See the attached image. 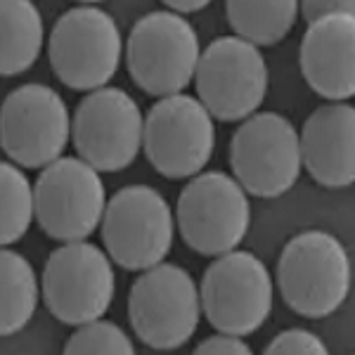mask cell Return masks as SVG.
<instances>
[{
	"label": "cell",
	"instance_id": "1",
	"mask_svg": "<svg viewBox=\"0 0 355 355\" xmlns=\"http://www.w3.org/2000/svg\"><path fill=\"white\" fill-rule=\"evenodd\" d=\"M353 268L341 239L306 230L284 244L277 259V289L294 313L322 320L348 299Z\"/></svg>",
	"mask_w": 355,
	"mask_h": 355
},
{
	"label": "cell",
	"instance_id": "2",
	"mask_svg": "<svg viewBox=\"0 0 355 355\" xmlns=\"http://www.w3.org/2000/svg\"><path fill=\"white\" fill-rule=\"evenodd\" d=\"M199 36L173 10H157L135 21L125 41V67L140 90L152 97L175 95L194 78Z\"/></svg>",
	"mask_w": 355,
	"mask_h": 355
},
{
	"label": "cell",
	"instance_id": "3",
	"mask_svg": "<svg viewBox=\"0 0 355 355\" xmlns=\"http://www.w3.org/2000/svg\"><path fill=\"white\" fill-rule=\"evenodd\" d=\"M202 318L199 287L173 263L142 270L128 291V320L135 336L157 351H173L194 336Z\"/></svg>",
	"mask_w": 355,
	"mask_h": 355
},
{
	"label": "cell",
	"instance_id": "4",
	"mask_svg": "<svg viewBox=\"0 0 355 355\" xmlns=\"http://www.w3.org/2000/svg\"><path fill=\"white\" fill-rule=\"evenodd\" d=\"M55 76L71 90H97L112 81L123 57V38L110 12L78 5L55 21L48 38Z\"/></svg>",
	"mask_w": 355,
	"mask_h": 355
},
{
	"label": "cell",
	"instance_id": "5",
	"mask_svg": "<svg viewBox=\"0 0 355 355\" xmlns=\"http://www.w3.org/2000/svg\"><path fill=\"white\" fill-rule=\"evenodd\" d=\"M272 299V275L251 251L232 249L216 256L199 284V303L211 327L237 336H249L266 324Z\"/></svg>",
	"mask_w": 355,
	"mask_h": 355
},
{
	"label": "cell",
	"instance_id": "6",
	"mask_svg": "<svg viewBox=\"0 0 355 355\" xmlns=\"http://www.w3.org/2000/svg\"><path fill=\"white\" fill-rule=\"evenodd\" d=\"M249 225V194L223 171L192 175L178 197L175 227L182 242L202 256H220L237 249Z\"/></svg>",
	"mask_w": 355,
	"mask_h": 355
},
{
	"label": "cell",
	"instance_id": "7",
	"mask_svg": "<svg viewBox=\"0 0 355 355\" xmlns=\"http://www.w3.org/2000/svg\"><path fill=\"white\" fill-rule=\"evenodd\" d=\"M100 225L107 256L123 270H147L173 249V211L150 185L121 187L107 202Z\"/></svg>",
	"mask_w": 355,
	"mask_h": 355
},
{
	"label": "cell",
	"instance_id": "8",
	"mask_svg": "<svg viewBox=\"0 0 355 355\" xmlns=\"http://www.w3.org/2000/svg\"><path fill=\"white\" fill-rule=\"evenodd\" d=\"M197 100L218 121H244L259 112L270 73L261 48L239 36H220L202 50L194 69Z\"/></svg>",
	"mask_w": 355,
	"mask_h": 355
},
{
	"label": "cell",
	"instance_id": "9",
	"mask_svg": "<svg viewBox=\"0 0 355 355\" xmlns=\"http://www.w3.org/2000/svg\"><path fill=\"white\" fill-rule=\"evenodd\" d=\"M230 166L246 194L261 199L282 197L303 171L299 130L277 112L251 114L232 135Z\"/></svg>",
	"mask_w": 355,
	"mask_h": 355
},
{
	"label": "cell",
	"instance_id": "10",
	"mask_svg": "<svg viewBox=\"0 0 355 355\" xmlns=\"http://www.w3.org/2000/svg\"><path fill=\"white\" fill-rule=\"evenodd\" d=\"M43 301L62 324L78 327L102 318L116 294L112 259L88 242H64L48 256L41 279Z\"/></svg>",
	"mask_w": 355,
	"mask_h": 355
},
{
	"label": "cell",
	"instance_id": "11",
	"mask_svg": "<svg viewBox=\"0 0 355 355\" xmlns=\"http://www.w3.org/2000/svg\"><path fill=\"white\" fill-rule=\"evenodd\" d=\"M142 150L154 171L171 180L202 173L216 150L214 116L197 97H159L145 116Z\"/></svg>",
	"mask_w": 355,
	"mask_h": 355
},
{
	"label": "cell",
	"instance_id": "12",
	"mask_svg": "<svg viewBox=\"0 0 355 355\" xmlns=\"http://www.w3.org/2000/svg\"><path fill=\"white\" fill-rule=\"evenodd\" d=\"M107 206L100 171L81 157L48 164L33 185V218L57 242H81L100 227Z\"/></svg>",
	"mask_w": 355,
	"mask_h": 355
},
{
	"label": "cell",
	"instance_id": "13",
	"mask_svg": "<svg viewBox=\"0 0 355 355\" xmlns=\"http://www.w3.org/2000/svg\"><path fill=\"white\" fill-rule=\"evenodd\" d=\"M142 116L123 88L90 90L71 116V140L78 157L100 173L128 168L142 150Z\"/></svg>",
	"mask_w": 355,
	"mask_h": 355
},
{
	"label": "cell",
	"instance_id": "14",
	"mask_svg": "<svg viewBox=\"0 0 355 355\" xmlns=\"http://www.w3.org/2000/svg\"><path fill=\"white\" fill-rule=\"evenodd\" d=\"M71 137L67 102L45 83H24L0 107V147L21 168H45Z\"/></svg>",
	"mask_w": 355,
	"mask_h": 355
},
{
	"label": "cell",
	"instance_id": "15",
	"mask_svg": "<svg viewBox=\"0 0 355 355\" xmlns=\"http://www.w3.org/2000/svg\"><path fill=\"white\" fill-rule=\"evenodd\" d=\"M301 73L320 97L348 102L355 95V15L308 21L299 50Z\"/></svg>",
	"mask_w": 355,
	"mask_h": 355
},
{
	"label": "cell",
	"instance_id": "16",
	"mask_svg": "<svg viewBox=\"0 0 355 355\" xmlns=\"http://www.w3.org/2000/svg\"><path fill=\"white\" fill-rule=\"evenodd\" d=\"M301 164L318 185L343 190L355 180V110L351 102L318 107L299 133Z\"/></svg>",
	"mask_w": 355,
	"mask_h": 355
},
{
	"label": "cell",
	"instance_id": "17",
	"mask_svg": "<svg viewBox=\"0 0 355 355\" xmlns=\"http://www.w3.org/2000/svg\"><path fill=\"white\" fill-rule=\"evenodd\" d=\"M45 43L33 0H0V76H19L36 64Z\"/></svg>",
	"mask_w": 355,
	"mask_h": 355
},
{
	"label": "cell",
	"instance_id": "18",
	"mask_svg": "<svg viewBox=\"0 0 355 355\" xmlns=\"http://www.w3.org/2000/svg\"><path fill=\"white\" fill-rule=\"evenodd\" d=\"M225 15L239 38L270 48L294 28L299 0H225Z\"/></svg>",
	"mask_w": 355,
	"mask_h": 355
},
{
	"label": "cell",
	"instance_id": "19",
	"mask_svg": "<svg viewBox=\"0 0 355 355\" xmlns=\"http://www.w3.org/2000/svg\"><path fill=\"white\" fill-rule=\"evenodd\" d=\"M38 308L33 266L12 249L0 246V336H12L31 322Z\"/></svg>",
	"mask_w": 355,
	"mask_h": 355
},
{
	"label": "cell",
	"instance_id": "20",
	"mask_svg": "<svg viewBox=\"0 0 355 355\" xmlns=\"http://www.w3.org/2000/svg\"><path fill=\"white\" fill-rule=\"evenodd\" d=\"M33 220V185L24 171L0 162V246L19 242Z\"/></svg>",
	"mask_w": 355,
	"mask_h": 355
},
{
	"label": "cell",
	"instance_id": "21",
	"mask_svg": "<svg viewBox=\"0 0 355 355\" xmlns=\"http://www.w3.org/2000/svg\"><path fill=\"white\" fill-rule=\"evenodd\" d=\"M64 353L69 355H133L135 346L130 336L114 322L107 320H90L78 324L69 336Z\"/></svg>",
	"mask_w": 355,
	"mask_h": 355
},
{
	"label": "cell",
	"instance_id": "22",
	"mask_svg": "<svg viewBox=\"0 0 355 355\" xmlns=\"http://www.w3.org/2000/svg\"><path fill=\"white\" fill-rule=\"evenodd\" d=\"M268 355H327V346L308 329H284L266 346Z\"/></svg>",
	"mask_w": 355,
	"mask_h": 355
},
{
	"label": "cell",
	"instance_id": "23",
	"mask_svg": "<svg viewBox=\"0 0 355 355\" xmlns=\"http://www.w3.org/2000/svg\"><path fill=\"white\" fill-rule=\"evenodd\" d=\"M197 355H251L249 343L244 341V336L227 334V331H218L214 336L206 339L194 348Z\"/></svg>",
	"mask_w": 355,
	"mask_h": 355
},
{
	"label": "cell",
	"instance_id": "24",
	"mask_svg": "<svg viewBox=\"0 0 355 355\" xmlns=\"http://www.w3.org/2000/svg\"><path fill=\"white\" fill-rule=\"evenodd\" d=\"M299 12L306 21H315L324 15L336 12L355 15V0H299Z\"/></svg>",
	"mask_w": 355,
	"mask_h": 355
},
{
	"label": "cell",
	"instance_id": "25",
	"mask_svg": "<svg viewBox=\"0 0 355 355\" xmlns=\"http://www.w3.org/2000/svg\"><path fill=\"white\" fill-rule=\"evenodd\" d=\"M162 3L168 5L178 15H187V12H199V10H204L211 0H162Z\"/></svg>",
	"mask_w": 355,
	"mask_h": 355
},
{
	"label": "cell",
	"instance_id": "26",
	"mask_svg": "<svg viewBox=\"0 0 355 355\" xmlns=\"http://www.w3.org/2000/svg\"><path fill=\"white\" fill-rule=\"evenodd\" d=\"M78 3H83V5H97V3H102V0H78Z\"/></svg>",
	"mask_w": 355,
	"mask_h": 355
}]
</instances>
